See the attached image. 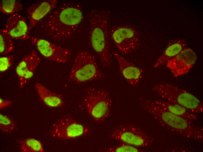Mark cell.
Segmentation results:
<instances>
[{"instance_id": "1", "label": "cell", "mask_w": 203, "mask_h": 152, "mask_svg": "<svg viewBox=\"0 0 203 152\" xmlns=\"http://www.w3.org/2000/svg\"><path fill=\"white\" fill-rule=\"evenodd\" d=\"M83 18L81 5L68 2L52 11L40 21V26L48 38L57 42H62L74 35Z\"/></svg>"}, {"instance_id": "2", "label": "cell", "mask_w": 203, "mask_h": 152, "mask_svg": "<svg viewBox=\"0 0 203 152\" xmlns=\"http://www.w3.org/2000/svg\"><path fill=\"white\" fill-rule=\"evenodd\" d=\"M138 100L141 107L151 115L163 127L187 138L202 141V129L190 120L166 110L146 99L139 97Z\"/></svg>"}, {"instance_id": "3", "label": "cell", "mask_w": 203, "mask_h": 152, "mask_svg": "<svg viewBox=\"0 0 203 152\" xmlns=\"http://www.w3.org/2000/svg\"><path fill=\"white\" fill-rule=\"evenodd\" d=\"M109 14L105 10L93 9L90 15L89 42L98 55L104 68L110 67L112 62L108 30Z\"/></svg>"}, {"instance_id": "4", "label": "cell", "mask_w": 203, "mask_h": 152, "mask_svg": "<svg viewBox=\"0 0 203 152\" xmlns=\"http://www.w3.org/2000/svg\"><path fill=\"white\" fill-rule=\"evenodd\" d=\"M104 77L94 56L87 51L78 50L74 59L68 81L80 84Z\"/></svg>"}, {"instance_id": "5", "label": "cell", "mask_w": 203, "mask_h": 152, "mask_svg": "<svg viewBox=\"0 0 203 152\" xmlns=\"http://www.w3.org/2000/svg\"><path fill=\"white\" fill-rule=\"evenodd\" d=\"M152 90L166 101L182 106L192 113L203 112V104L201 101L192 94L173 84H159Z\"/></svg>"}, {"instance_id": "6", "label": "cell", "mask_w": 203, "mask_h": 152, "mask_svg": "<svg viewBox=\"0 0 203 152\" xmlns=\"http://www.w3.org/2000/svg\"><path fill=\"white\" fill-rule=\"evenodd\" d=\"M83 103L94 121L102 123L109 115L112 101L107 91L101 89L89 87L86 90Z\"/></svg>"}, {"instance_id": "7", "label": "cell", "mask_w": 203, "mask_h": 152, "mask_svg": "<svg viewBox=\"0 0 203 152\" xmlns=\"http://www.w3.org/2000/svg\"><path fill=\"white\" fill-rule=\"evenodd\" d=\"M111 137L120 143L137 147H146L153 144L154 138L133 124H124L115 127Z\"/></svg>"}, {"instance_id": "8", "label": "cell", "mask_w": 203, "mask_h": 152, "mask_svg": "<svg viewBox=\"0 0 203 152\" xmlns=\"http://www.w3.org/2000/svg\"><path fill=\"white\" fill-rule=\"evenodd\" d=\"M111 39L122 53L128 54L135 51L140 44L138 32L133 27L122 25L113 27L110 31Z\"/></svg>"}, {"instance_id": "9", "label": "cell", "mask_w": 203, "mask_h": 152, "mask_svg": "<svg viewBox=\"0 0 203 152\" xmlns=\"http://www.w3.org/2000/svg\"><path fill=\"white\" fill-rule=\"evenodd\" d=\"M91 132L88 126L69 117L58 120L53 124L50 130V134L53 137L64 140L84 136Z\"/></svg>"}, {"instance_id": "10", "label": "cell", "mask_w": 203, "mask_h": 152, "mask_svg": "<svg viewBox=\"0 0 203 152\" xmlns=\"http://www.w3.org/2000/svg\"><path fill=\"white\" fill-rule=\"evenodd\" d=\"M31 44L45 58L60 63H65L70 60L72 53L71 49L62 47L40 38L31 37Z\"/></svg>"}, {"instance_id": "11", "label": "cell", "mask_w": 203, "mask_h": 152, "mask_svg": "<svg viewBox=\"0 0 203 152\" xmlns=\"http://www.w3.org/2000/svg\"><path fill=\"white\" fill-rule=\"evenodd\" d=\"M197 55L191 48L186 47L179 54L166 63L168 68L174 77H177L189 72L195 64Z\"/></svg>"}, {"instance_id": "12", "label": "cell", "mask_w": 203, "mask_h": 152, "mask_svg": "<svg viewBox=\"0 0 203 152\" xmlns=\"http://www.w3.org/2000/svg\"><path fill=\"white\" fill-rule=\"evenodd\" d=\"M41 60L37 53L33 50L17 65L15 72L19 78L20 88H22L33 76Z\"/></svg>"}, {"instance_id": "13", "label": "cell", "mask_w": 203, "mask_h": 152, "mask_svg": "<svg viewBox=\"0 0 203 152\" xmlns=\"http://www.w3.org/2000/svg\"><path fill=\"white\" fill-rule=\"evenodd\" d=\"M4 29L12 39L26 40L30 38V31L26 20L18 13L7 19Z\"/></svg>"}, {"instance_id": "14", "label": "cell", "mask_w": 203, "mask_h": 152, "mask_svg": "<svg viewBox=\"0 0 203 152\" xmlns=\"http://www.w3.org/2000/svg\"><path fill=\"white\" fill-rule=\"evenodd\" d=\"M56 0L41 1L34 4L27 8L30 31L57 7Z\"/></svg>"}, {"instance_id": "15", "label": "cell", "mask_w": 203, "mask_h": 152, "mask_svg": "<svg viewBox=\"0 0 203 152\" xmlns=\"http://www.w3.org/2000/svg\"><path fill=\"white\" fill-rule=\"evenodd\" d=\"M113 54L116 58L121 73L126 81L130 85L137 87L143 76L142 68L130 62L117 52Z\"/></svg>"}, {"instance_id": "16", "label": "cell", "mask_w": 203, "mask_h": 152, "mask_svg": "<svg viewBox=\"0 0 203 152\" xmlns=\"http://www.w3.org/2000/svg\"><path fill=\"white\" fill-rule=\"evenodd\" d=\"M187 44L184 40L178 39L172 41L167 45L162 53L153 65L156 68L166 64L169 60L179 54L187 47Z\"/></svg>"}, {"instance_id": "17", "label": "cell", "mask_w": 203, "mask_h": 152, "mask_svg": "<svg viewBox=\"0 0 203 152\" xmlns=\"http://www.w3.org/2000/svg\"><path fill=\"white\" fill-rule=\"evenodd\" d=\"M34 87L40 99L47 106L55 108L63 106L64 101L61 94L51 91L38 82L36 83Z\"/></svg>"}, {"instance_id": "18", "label": "cell", "mask_w": 203, "mask_h": 152, "mask_svg": "<svg viewBox=\"0 0 203 152\" xmlns=\"http://www.w3.org/2000/svg\"><path fill=\"white\" fill-rule=\"evenodd\" d=\"M154 102L164 109L173 114L190 120H197L198 118L184 107L167 101L156 100Z\"/></svg>"}, {"instance_id": "19", "label": "cell", "mask_w": 203, "mask_h": 152, "mask_svg": "<svg viewBox=\"0 0 203 152\" xmlns=\"http://www.w3.org/2000/svg\"><path fill=\"white\" fill-rule=\"evenodd\" d=\"M20 149L22 152H43V146L39 140L28 138L18 140Z\"/></svg>"}, {"instance_id": "20", "label": "cell", "mask_w": 203, "mask_h": 152, "mask_svg": "<svg viewBox=\"0 0 203 152\" xmlns=\"http://www.w3.org/2000/svg\"><path fill=\"white\" fill-rule=\"evenodd\" d=\"M23 6L21 2L16 0H2L0 1V11L1 13L12 15L21 11Z\"/></svg>"}, {"instance_id": "21", "label": "cell", "mask_w": 203, "mask_h": 152, "mask_svg": "<svg viewBox=\"0 0 203 152\" xmlns=\"http://www.w3.org/2000/svg\"><path fill=\"white\" fill-rule=\"evenodd\" d=\"M12 39L5 32L4 29L0 30V53L6 55L11 52L13 49Z\"/></svg>"}, {"instance_id": "22", "label": "cell", "mask_w": 203, "mask_h": 152, "mask_svg": "<svg viewBox=\"0 0 203 152\" xmlns=\"http://www.w3.org/2000/svg\"><path fill=\"white\" fill-rule=\"evenodd\" d=\"M15 126V122L11 118L0 113V129L2 132L6 133H11Z\"/></svg>"}, {"instance_id": "23", "label": "cell", "mask_w": 203, "mask_h": 152, "mask_svg": "<svg viewBox=\"0 0 203 152\" xmlns=\"http://www.w3.org/2000/svg\"><path fill=\"white\" fill-rule=\"evenodd\" d=\"M108 152H143L139 148L124 143L107 148L105 150Z\"/></svg>"}, {"instance_id": "24", "label": "cell", "mask_w": 203, "mask_h": 152, "mask_svg": "<svg viewBox=\"0 0 203 152\" xmlns=\"http://www.w3.org/2000/svg\"><path fill=\"white\" fill-rule=\"evenodd\" d=\"M13 60V55L3 56L0 58V72H5L11 67Z\"/></svg>"}, {"instance_id": "25", "label": "cell", "mask_w": 203, "mask_h": 152, "mask_svg": "<svg viewBox=\"0 0 203 152\" xmlns=\"http://www.w3.org/2000/svg\"><path fill=\"white\" fill-rule=\"evenodd\" d=\"M12 101L10 100H6L0 98V109L1 110L10 106Z\"/></svg>"}]
</instances>
